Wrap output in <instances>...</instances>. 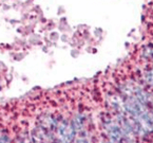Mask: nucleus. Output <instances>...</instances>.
<instances>
[{
	"label": "nucleus",
	"instance_id": "1",
	"mask_svg": "<svg viewBox=\"0 0 153 143\" xmlns=\"http://www.w3.org/2000/svg\"><path fill=\"white\" fill-rule=\"evenodd\" d=\"M58 136L62 142H71L75 138V128L73 124L63 121L58 126Z\"/></svg>",
	"mask_w": 153,
	"mask_h": 143
}]
</instances>
